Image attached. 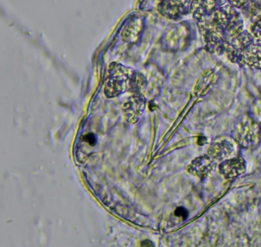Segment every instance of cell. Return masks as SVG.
<instances>
[{
	"instance_id": "7",
	"label": "cell",
	"mask_w": 261,
	"mask_h": 247,
	"mask_svg": "<svg viewBox=\"0 0 261 247\" xmlns=\"http://www.w3.org/2000/svg\"><path fill=\"white\" fill-rule=\"evenodd\" d=\"M220 7L218 0H192L191 11L197 23L204 20Z\"/></svg>"
},
{
	"instance_id": "14",
	"label": "cell",
	"mask_w": 261,
	"mask_h": 247,
	"mask_svg": "<svg viewBox=\"0 0 261 247\" xmlns=\"http://www.w3.org/2000/svg\"><path fill=\"white\" fill-rule=\"evenodd\" d=\"M188 210L183 207H177L175 211V216H179L184 219L188 217Z\"/></svg>"
},
{
	"instance_id": "9",
	"label": "cell",
	"mask_w": 261,
	"mask_h": 247,
	"mask_svg": "<svg viewBox=\"0 0 261 247\" xmlns=\"http://www.w3.org/2000/svg\"><path fill=\"white\" fill-rule=\"evenodd\" d=\"M234 151L233 143L227 140L215 142L209 148L207 155L214 160H223L230 156Z\"/></svg>"
},
{
	"instance_id": "15",
	"label": "cell",
	"mask_w": 261,
	"mask_h": 247,
	"mask_svg": "<svg viewBox=\"0 0 261 247\" xmlns=\"http://www.w3.org/2000/svg\"><path fill=\"white\" fill-rule=\"evenodd\" d=\"M84 140H85V141L87 142V143H89L91 146H94V145L97 143V138H96L94 134H88V135L84 137Z\"/></svg>"
},
{
	"instance_id": "1",
	"label": "cell",
	"mask_w": 261,
	"mask_h": 247,
	"mask_svg": "<svg viewBox=\"0 0 261 247\" xmlns=\"http://www.w3.org/2000/svg\"><path fill=\"white\" fill-rule=\"evenodd\" d=\"M141 74L120 64L113 63L110 66L105 92L107 97H114L129 90L141 85Z\"/></svg>"
},
{
	"instance_id": "4",
	"label": "cell",
	"mask_w": 261,
	"mask_h": 247,
	"mask_svg": "<svg viewBox=\"0 0 261 247\" xmlns=\"http://www.w3.org/2000/svg\"><path fill=\"white\" fill-rule=\"evenodd\" d=\"M234 130L233 136L235 140L241 146H248L250 143L254 141L257 135L258 129L256 128V124L251 120H243L241 123L237 125Z\"/></svg>"
},
{
	"instance_id": "13",
	"label": "cell",
	"mask_w": 261,
	"mask_h": 247,
	"mask_svg": "<svg viewBox=\"0 0 261 247\" xmlns=\"http://www.w3.org/2000/svg\"><path fill=\"white\" fill-rule=\"evenodd\" d=\"M249 7L251 11V15L261 13V0H250Z\"/></svg>"
},
{
	"instance_id": "12",
	"label": "cell",
	"mask_w": 261,
	"mask_h": 247,
	"mask_svg": "<svg viewBox=\"0 0 261 247\" xmlns=\"http://www.w3.org/2000/svg\"><path fill=\"white\" fill-rule=\"evenodd\" d=\"M227 2L236 9H242L249 6L250 0H227Z\"/></svg>"
},
{
	"instance_id": "10",
	"label": "cell",
	"mask_w": 261,
	"mask_h": 247,
	"mask_svg": "<svg viewBox=\"0 0 261 247\" xmlns=\"http://www.w3.org/2000/svg\"><path fill=\"white\" fill-rule=\"evenodd\" d=\"M218 80V75L213 71H205L201 77L198 79L196 85H195V93L197 97H203L206 95L210 91L211 88L215 85Z\"/></svg>"
},
{
	"instance_id": "16",
	"label": "cell",
	"mask_w": 261,
	"mask_h": 247,
	"mask_svg": "<svg viewBox=\"0 0 261 247\" xmlns=\"http://www.w3.org/2000/svg\"><path fill=\"white\" fill-rule=\"evenodd\" d=\"M142 246H153V243L151 241L145 240L141 242Z\"/></svg>"
},
{
	"instance_id": "2",
	"label": "cell",
	"mask_w": 261,
	"mask_h": 247,
	"mask_svg": "<svg viewBox=\"0 0 261 247\" xmlns=\"http://www.w3.org/2000/svg\"><path fill=\"white\" fill-rule=\"evenodd\" d=\"M230 60L244 68L261 70V44L253 41L238 51Z\"/></svg>"
},
{
	"instance_id": "11",
	"label": "cell",
	"mask_w": 261,
	"mask_h": 247,
	"mask_svg": "<svg viewBox=\"0 0 261 247\" xmlns=\"http://www.w3.org/2000/svg\"><path fill=\"white\" fill-rule=\"evenodd\" d=\"M252 25L250 32L255 42L261 44V13L251 15Z\"/></svg>"
},
{
	"instance_id": "3",
	"label": "cell",
	"mask_w": 261,
	"mask_h": 247,
	"mask_svg": "<svg viewBox=\"0 0 261 247\" xmlns=\"http://www.w3.org/2000/svg\"><path fill=\"white\" fill-rule=\"evenodd\" d=\"M159 10L163 16L176 19L190 13L192 0H160Z\"/></svg>"
},
{
	"instance_id": "8",
	"label": "cell",
	"mask_w": 261,
	"mask_h": 247,
	"mask_svg": "<svg viewBox=\"0 0 261 247\" xmlns=\"http://www.w3.org/2000/svg\"><path fill=\"white\" fill-rule=\"evenodd\" d=\"M246 171V162L243 158L224 160L219 164V172L226 179H233Z\"/></svg>"
},
{
	"instance_id": "5",
	"label": "cell",
	"mask_w": 261,
	"mask_h": 247,
	"mask_svg": "<svg viewBox=\"0 0 261 247\" xmlns=\"http://www.w3.org/2000/svg\"><path fill=\"white\" fill-rule=\"evenodd\" d=\"M215 161L208 155L197 157L189 164L188 172L198 178H207L216 166Z\"/></svg>"
},
{
	"instance_id": "6",
	"label": "cell",
	"mask_w": 261,
	"mask_h": 247,
	"mask_svg": "<svg viewBox=\"0 0 261 247\" xmlns=\"http://www.w3.org/2000/svg\"><path fill=\"white\" fill-rule=\"evenodd\" d=\"M145 108V98L140 94H136L129 97L123 106V112L127 122L135 123L143 114Z\"/></svg>"
}]
</instances>
